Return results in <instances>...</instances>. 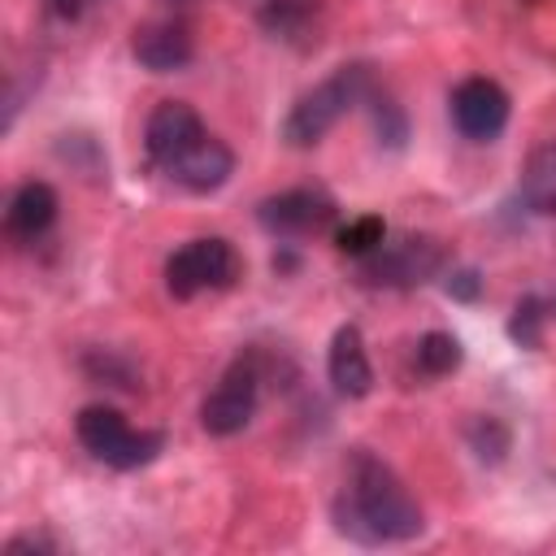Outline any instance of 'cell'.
I'll return each mask as SVG.
<instances>
[{
	"label": "cell",
	"instance_id": "ac0fdd59",
	"mask_svg": "<svg viewBox=\"0 0 556 556\" xmlns=\"http://www.w3.org/2000/svg\"><path fill=\"white\" fill-rule=\"evenodd\" d=\"M365 104H369V117H374V135H378V143H382V148H391V152H400V148L408 143V117H404V109H400L391 96H382L378 87L365 96Z\"/></svg>",
	"mask_w": 556,
	"mask_h": 556
},
{
	"label": "cell",
	"instance_id": "6da1fadb",
	"mask_svg": "<svg viewBox=\"0 0 556 556\" xmlns=\"http://www.w3.org/2000/svg\"><path fill=\"white\" fill-rule=\"evenodd\" d=\"M330 517H334V530L361 547H382V543H408L426 530V517H421V504L408 495V486L400 482V473L356 447L352 460H348V473H343V486L330 504Z\"/></svg>",
	"mask_w": 556,
	"mask_h": 556
},
{
	"label": "cell",
	"instance_id": "e0dca14e",
	"mask_svg": "<svg viewBox=\"0 0 556 556\" xmlns=\"http://www.w3.org/2000/svg\"><path fill=\"white\" fill-rule=\"evenodd\" d=\"M465 443H469V452H473L482 465H500V460L508 456V447H513V430H508L500 417L478 413V417H469V426H465Z\"/></svg>",
	"mask_w": 556,
	"mask_h": 556
},
{
	"label": "cell",
	"instance_id": "9c48e42d",
	"mask_svg": "<svg viewBox=\"0 0 556 556\" xmlns=\"http://www.w3.org/2000/svg\"><path fill=\"white\" fill-rule=\"evenodd\" d=\"M508 113H513L508 91L495 78H482V74L460 78L447 96V117H452L456 135L469 139V143H495L508 126Z\"/></svg>",
	"mask_w": 556,
	"mask_h": 556
},
{
	"label": "cell",
	"instance_id": "5b68a950",
	"mask_svg": "<svg viewBox=\"0 0 556 556\" xmlns=\"http://www.w3.org/2000/svg\"><path fill=\"white\" fill-rule=\"evenodd\" d=\"M243 274V261L235 252L230 239L222 235H200L187 239L182 248H174L165 256V291L174 300H195L204 291H226L235 287Z\"/></svg>",
	"mask_w": 556,
	"mask_h": 556
},
{
	"label": "cell",
	"instance_id": "ffe728a7",
	"mask_svg": "<svg viewBox=\"0 0 556 556\" xmlns=\"http://www.w3.org/2000/svg\"><path fill=\"white\" fill-rule=\"evenodd\" d=\"M83 374L91 378V382H109V387H135V369H130V361H122V356H113L109 348H91L87 356H83Z\"/></svg>",
	"mask_w": 556,
	"mask_h": 556
},
{
	"label": "cell",
	"instance_id": "d6986e66",
	"mask_svg": "<svg viewBox=\"0 0 556 556\" xmlns=\"http://www.w3.org/2000/svg\"><path fill=\"white\" fill-rule=\"evenodd\" d=\"M387 239V222L378 217V213H361V217H352V222H343L339 230H334V248L343 252V256H369L378 243Z\"/></svg>",
	"mask_w": 556,
	"mask_h": 556
},
{
	"label": "cell",
	"instance_id": "277c9868",
	"mask_svg": "<svg viewBox=\"0 0 556 556\" xmlns=\"http://www.w3.org/2000/svg\"><path fill=\"white\" fill-rule=\"evenodd\" d=\"M74 434H78V443H83L100 465L122 469V473L143 469V465H152V460L165 452V434H161V430H135V426H130L117 408H109V404H87V408H78Z\"/></svg>",
	"mask_w": 556,
	"mask_h": 556
},
{
	"label": "cell",
	"instance_id": "7a4b0ae2",
	"mask_svg": "<svg viewBox=\"0 0 556 556\" xmlns=\"http://www.w3.org/2000/svg\"><path fill=\"white\" fill-rule=\"evenodd\" d=\"M143 152L187 195H213L235 174V152L217 135H208V126L187 100H161L148 113Z\"/></svg>",
	"mask_w": 556,
	"mask_h": 556
},
{
	"label": "cell",
	"instance_id": "8fae6325",
	"mask_svg": "<svg viewBox=\"0 0 556 556\" xmlns=\"http://www.w3.org/2000/svg\"><path fill=\"white\" fill-rule=\"evenodd\" d=\"M326 378H330V387H334L343 400H365V395L374 391V365H369L361 326L348 321V326L334 330L330 352H326Z\"/></svg>",
	"mask_w": 556,
	"mask_h": 556
},
{
	"label": "cell",
	"instance_id": "ba28073f",
	"mask_svg": "<svg viewBox=\"0 0 556 556\" xmlns=\"http://www.w3.org/2000/svg\"><path fill=\"white\" fill-rule=\"evenodd\" d=\"M334 222H339V204L321 187H287L256 204V226L265 235H274L278 243L326 235Z\"/></svg>",
	"mask_w": 556,
	"mask_h": 556
},
{
	"label": "cell",
	"instance_id": "4fadbf2b",
	"mask_svg": "<svg viewBox=\"0 0 556 556\" xmlns=\"http://www.w3.org/2000/svg\"><path fill=\"white\" fill-rule=\"evenodd\" d=\"M56 208H61V200H56V191H52L48 182H39V178L22 182V187L9 195V208H4V230H9V239H17V243L43 239V235L52 230V222H56Z\"/></svg>",
	"mask_w": 556,
	"mask_h": 556
},
{
	"label": "cell",
	"instance_id": "603a6c76",
	"mask_svg": "<svg viewBox=\"0 0 556 556\" xmlns=\"http://www.w3.org/2000/svg\"><path fill=\"white\" fill-rule=\"evenodd\" d=\"M4 552H9V556H22V552H56V543H52L48 534H13V539L4 543Z\"/></svg>",
	"mask_w": 556,
	"mask_h": 556
},
{
	"label": "cell",
	"instance_id": "2e32d148",
	"mask_svg": "<svg viewBox=\"0 0 556 556\" xmlns=\"http://www.w3.org/2000/svg\"><path fill=\"white\" fill-rule=\"evenodd\" d=\"M460 361H465V348H460V339L452 330H426L417 339L413 365H417L421 378H447V374L460 369Z\"/></svg>",
	"mask_w": 556,
	"mask_h": 556
},
{
	"label": "cell",
	"instance_id": "5bb4252c",
	"mask_svg": "<svg viewBox=\"0 0 556 556\" xmlns=\"http://www.w3.org/2000/svg\"><path fill=\"white\" fill-rule=\"evenodd\" d=\"M517 195H521V204H526L530 213L556 217V139L539 143V148L526 156Z\"/></svg>",
	"mask_w": 556,
	"mask_h": 556
},
{
	"label": "cell",
	"instance_id": "3957f363",
	"mask_svg": "<svg viewBox=\"0 0 556 556\" xmlns=\"http://www.w3.org/2000/svg\"><path fill=\"white\" fill-rule=\"evenodd\" d=\"M369 91H374V74H369L365 61L339 65L334 74H326L313 91H304L287 109V117H282V143L287 148H317L348 109L365 104Z\"/></svg>",
	"mask_w": 556,
	"mask_h": 556
},
{
	"label": "cell",
	"instance_id": "7402d4cb",
	"mask_svg": "<svg viewBox=\"0 0 556 556\" xmlns=\"http://www.w3.org/2000/svg\"><path fill=\"white\" fill-rule=\"evenodd\" d=\"M96 4H104V0H43V13L56 17V22H78Z\"/></svg>",
	"mask_w": 556,
	"mask_h": 556
},
{
	"label": "cell",
	"instance_id": "44dd1931",
	"mask_svg": "<svg viewBox=\"0 0 556 556\" xmlns=\"http://www.w3.org/2000/svg\"><path fill=\"white\" fill-rule=\"evenodd\" d=\"M443 291L460 304H473L482 295V274L473 265H460V269H443Z\"/></svg>",
	"mask_w": 556,
	"mask_h": 556
},
{
	"label": "cell",
	"instance_id": "8992f818",
	"mask_svg": "<svg viewBox=\"0 0 556 556\" xmlns=\"http://www.w3.org/2000/svg\"><path fill=\"white\" fill-rule=\"evenodd\" d=\"M447 265V252L430 235H404V239H382L369 256H361V282L365 287H387V291H408L430 278H439Z\"/></svg>",
	"mask_w": 556,
	"mask_h": 556
},
{
	"label": "cell",
	"instance_id": "52a82bcc",
	"mask_svg": "<svg viewBox=\"0 0 556 556\" xmlns=\"http://www.w3.org/2000/svg\"><path fill=\"white\" fill-rule=\"evenodd\" d=\"M256 404H261V356L256 352H243V356H235L226 365V374L217 378V387L204 395L200 426L213 439L243 434L252 426V417H256Z\"/></svg>",
	"mask_w": 556,
	"mask_h": 556
},
{
	"label": "cell",
	"instance_id": "9a60e30c",
	"mask_svg": "<svg viewBox=\"0 0 556 556\" xmlns=\"http://www.w3.org/2000/svg\"><path fill=\"white\" fill-rule=\"evenodd\" d=\"M552 317H556V295L530 291V295H521V300L513 304V313H508V339H513L517 348L534 352V348H543V326H547Z\"/></svg>",
	"mask_w": 556,
	"mask_h": 556
},
{
	"label": "cell",
	"instance_id": "7c38bea8",
	"mask_svg": "<svg viewBox=\"0 0 556 556\" xmlns=\"http://www.w3.org/2000/svg\"><path fill=\"white\" fill-rule=\"evenodd\" d=\"M269 39H282L291 48H308L317 43V9L321 0H239Z\"/></svg>",
	"mask_w": 556,
	"mask_h": 556
},
{
	"label": "cell",
	"instance_id": "30bf717a",
	"mask_svg": "<svg viewBox=\"0 0 556 556\" xmlns=\"http://www.w3.org/2000/svg\"><path fill=\"white\" fill-rule=\"evenodd\" d=\"M130 52L143 70L152 74H174V70H187L191 56H195V39L191 30L178 22V17H152V22H139L135 35H130Z\"/></svg>",
	"mask_w": 556,
	"mask_h": 556
}]
</instances>
